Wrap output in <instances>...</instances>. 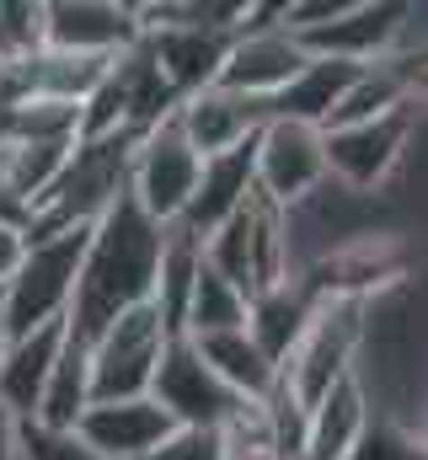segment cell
Masks as SVG:
<instances>
[{
	"instance_id": "6da1fadb",
	"label": "cell",
	"mask_w": 428,
	"mask_h": 460,
	"mask_svg": "<svg viewBox=\"0 0 428 460\" xmlns=\"http://www.w3.org/2000/svg\"><path fill=\"white\" fill-rule=\"evenodd\" d=\"M161 235H166V226H156L129 193L112 199V209L86 235L76 300H70V316H65L70 338L92 343L112 316H123L134 305H150L156 262H161Z\"/></svg>"
},
{
	"instance_id": "7a4b0ae2",
	"label": "cell",
	"mask_w": 428,
	"mask_h": 460,
	"mask_svg": "<svg viewBox=\"0 0 428 460\" xmlns=\"http://www.w3.org/2000/svg\"><path fill=\"white\" fill-rule=\"evenodd\" d=\"M86 235H92V226L59 230V235H32L22 246V262L0 284V327H5V343L70 316L76 279H81V257H86Z\"/></svg>"
},
{
	"instance_id": "3957f363",
	"label": "cell",
	"mask_w": 428,
	"mask_h": 460,
	"mask_svg": "<svg viewBox=\"0 0 428 460\" xmlns=\"http://www.w3.org/2000/svg\"><path fill=\"white\" fill-rule=\"evenodd\" d=\"M359 338H364V300L348 295H321L300 343L290 348V358L279 364V385L311 407L321 391H332L343 375L359 369Z\"/></svg>"
},
{
	"instance_id": "277c9868",
	"label": "cell",
	"mask_w": 428,
	"mask_h": 460,
	"mask_svg": "<svg viewBox=\"0 0 428 460\" xmlns=\"http://www.w3.org/2000/svg\"><path fill=\"white\" fill-rule=\"evenodd\" d=\"M311 54L279 27V5H246L230 49H225V65L214 75L219 92H236L246 102H273L306 65Z\"/></svg>"
},
{
	"instance_id": "5b68a950",
	"label": "cell",
	"mask_w": 428,
	"mask_h": 460,
	"mask_svg": "<svg viewBox=\"0 0 428 460\" xmlns=\"http://www.w3.org/2000/svg\"><path fill=\"white\" fill-rule=\"evenodd\" d=\"M172 343V332L161 327L156 305H134L123 316H112L103 332L86 343L92 364V402H123V396H150L156 364Z\"/></svg>"
},
{
	"instance_id": "8992f818",
	"label": "cell",
	"mask_w": 428,
	"mask_h": 460,
	"mask_svg": "<svg viewBox=\"0 0 428 460\" xmlns=\"http://www.w3.org/2000/svg\"><path fill=\"white\" fill-rule=\"evenodd\" d=\"M418 128V102L391 108L364 123H343V128H321V155H326V182H337L343 193H375L397 161L407 155V139Z\"/></svg>"
},
{
	"instance_id": "52a82bcc",
	"label": "cell",
	"mask_w": 428,
	"mask_h": 460,
	"mask_svg": "<svg viewBox=\"0 0 428 460\" xmlns=\"http://www.w3.org/2000/svg\"><path fill=\"white\" fill-rule=\"evenodd\" d=\"M252 188L273 209H300L311 193L326 188V155H321V128L268 118L252 134Z\"/></svg>"
},
{
	"instance_id": "ba28073f",
	"label": "cell",
	"mask_w": 428,
	"mask_h": 460,
	"mask_svg": "<svg viewBox=\"0 0 428 460\" xmlns=\"http://www.w3.org/2000/svg\"><path fill=\"white\" fill-rule=\"evenodd\" d=\"M199 150L183 139L177 118H161L150 134H139L134 155H129V182L123 193L156 220V226H177L188 199H193V182H199Z\"/></svg>"
},
{
	"instance_id": "9c48e42d",
	"label": "cell",
	"mask_w": 428,
	"mask_h": 460,
	"mask_svg": "<svg viewBox=\"0 0 428 460\" xmlns=\"http://www.w3.org/2000/svg\"><path fill=\"white\" fill-rule=\"evenodd\" d=\"M150 402L177 429H204V434H219L241 412V396L199 358V348L188 343V338L166 343L161 364H156V380H150Z\"/></svg>"
},
{
	"instance_id": "30bf717a",
	"label": "cell",
	"mask_w": 428,
	"mask_h": 460,
	"mask_svg": "<svg viewBox=\"0 0 428 460\" xmlns=\"http://www.w3.org/2000/svg\"><path fill=\"white\" fill-rule=\"evenodd\" d=\"M139 43L134 5L118 0H43V49L81 54V59H118Z\"/></svg>"
},
{
	"instance_id": "8fae6325",
	"label": "cell",
	"mask_w": 428,
	"mask_h": 460,
	"mask_svg": "<svg viewBox=\"0 0 428 460\" xmlns=\"http://www.w3.org/2000/svg\"><path fill=\"white\" fill-rule=\"evenodd\" d=\"M172 429L177 423L150 396H123V402H92L70 434L97 460H145Z\"/></svg>"
},
{
	"instance_id": "7c38bea8",
	"label": "cell",
	"mask_w": 428,
	"mask_h": 460,
	"mask_svg": "<svg viewBox=\"0 0 428 460\" xmlns=\"http://www.w3.org/2000/svg\"><path fill=\"white\" fill-rule=\"evenodd\" d=\"M172 118H177L183 139L199 150V161H210V155H225V150L246 145V139L268 123V102H246V97H236V92L204 86V92L183 97Z\"/></svg>"
},
{
	"instance_id": "4fadbf2b",
	"label": "cell",
	"mask_w": 428,
	"mask_h": 460,
	"mask_svg": "<svg viewBox=\"0 0 428 460\" xmlns=\"http://www.w3.org/2000/svg\"><path fill=\"white\" fill-rule=\"evenodd\" d=\"M370 418H375L370 391H364L353 375H343L332 391H321L317 402L306 407V429H300L295 460H348L359 450Z\"/></svg>"
},
{
	"instance_id": "5bb4252c",
	"label": "cell",
	"mask_w": 428,
	"mask_h": 460,
	"mask_svg": "<svg viewBox=\"0 0 428 460\" xmlns=\"http://www.w3.org/2000/svg\"><path fill=\"white\" fill-rule=\"evenodd\" d=\"M252 193H257V188H252V139H246V145L225 150V155H210V161L199 166L193 199H188V209H183L177 226L204 241V235H214Z\"/></svg>"
},
{
	"instance_id": "9a60e30c",
	"label": "cell",
	"mask_w": 428,
	"mask_h": 460,
	"mask_svg": "<svg viewBox=\"0 0 428 460\" xmlns=\"http://www.w3.org/2000/svg\"><path fill=\"white\" fill-rule=\"evenodd\" d=\"M59 343H65V322L38 327L27 338H11V343L0 348V407L16 423H32L38 418V402H43L49 369L59 358Z\"/></svg>"
},
{
	"instance_id": "2e32d148",
	"label": "cell",
	"mask_w": 428,
	"mask_h": 460,
	"mask_svg": "<svg viewBox=\"0 0 428 460\" xmlns=\"http://www.w3.org/2000/svg\"><path fill=\"white\" fill-rule=\"evenodd\" d=\"M311 311H317V289L295 273L290 284H273V289H263V295L246 300V338L263 348V358L279 369L290 358V348L300 343Z\"/></svg>"
},
{
	"instance_id": "e0dca14e",
	"label": "cell",
	"mask_w": 428,
	"mask_h": 460,
	"mask_svg": "<svg viewBox=\"0 0 428 460\" xmlns=\"http://www.w3.org/2000/svg\"><path fill=\"white\" fill-rule=\"evenodd\" d=\"M353 75H359V65L311 54V59L300 65V75L268 102V118H290V123H311V128H321V123L332 118V108L343 102V92H348Z\"/></svg>"
},
{
	"instance_id": "ac0fdd59",
	"label": "cell",
	"mask_w": 428,
	"mask_h": 460,
	"mask_svg": "<svg viewBox=\"0 0 428 460\" xmlns=\"http://www.w3.org/2000/svg\"><path fill=\"white\" fill-rule=\"evenodd\" d=\"M188 343L199 348V358L210 364L241 402H268V396H273L279 369L263 358V348L246 338V327H241V332H214V338H188Z\"/></svg>"
},
{
	"instance_id": "d6986e66",
	"label": "cell",
	"mask_w": 428,
	"mask_h": 460,
	"mask_svg": "<svg viewBox=\"0 0 428 460\" xmlns=\"http://www.w3.org/2000/svg\"><path fill=\"white\" fill-rule=\"evenodd\" d=\"M199 262H204V241L188 235L183 226H166L161 235V262H156V289H150V305L161 316V327L177 338L183 332V311H188V295H193V279H199Z\"/></svg>"
},
{
	"instance_id": "ffe728a7",
	"label": "cell",
	"mask_w": 428,
	"mask_h": 460,
	"mask_svg": "<svg viewBox=\"0 0 428 460\" xmlns=\"http://www.w3.org/2000/svg\"><path fill=\"white\" fill-rule=\"evenodd\" d=\"M92 407V364H86V343L65 332L59 358L49 369V385H43V402H38V429H54V434H70L76 418Z\"/></svg>"
},
{
	"instance_id": "44dd1931",
	"label": "cell",
	"mask_w": 428,
	"mask_h": 460,
	"mask_svg": "<svg viewBox=\"0 0 428 460\" xmlns=\"http://www.w3.org/2000/svg\"><path fill=\"white\" fill-rule=\"evenodd\" d=\"M241 327H246V295L230 279H219L210 262H199V279H193L177 338H214V332H241Z\"/></svg>"
},
{
	"instance_id": "7402d4cb",
	"label": "cell",
	"mask_w": 428,
	"mask_h": 460,
	"mask_svg": "<svg viewBox=\"0 0 428 460\" xmlns=\"http://www.w3.org/2000/svg\"><path fill=\"white\" fill-rule=\"evenodd\" d=\"M43 49V0H0V65Z\"/></svg>"
},
{
	"instance_id": "603a6c76",
	"label": "cell",
	"mask_w": 428,
	"mask_h": 460,
	"mask_svg": "<svg viewBox=\"0 0 428 460\" xmlns=\"http://www.w3.org/2000/svg\"><path fill=\"white\" fill-rule=\"evenodd\" d=\"M22 460H97L76 434H54L38 423H22Z\"/></svg>"
},
{
	"instance_id": "cb8c5ba5",
	"label": "cell",
	"mask_w": 428,
	"mask_h": 460,
	"mask_svg": "<svg viewBox=\"0 0 428 460\" xmlns=\"http://www.w3.org/2000/svg\"><path fill=\"white\" fill-rule=\"evenodd\" d=\"M145 460H219V434H204V429H172Z\"/></svg>"
},
{
	"instance_id": "d4e9b609",
	"label": "cell",
	"mask_w": 428,
	"mask_h": 460,
	"mask_svg": "<svg viewBox=\"0 0 428 460\" xmlns=\"http://www.w3.org/2000/svg\"><path fill=\"white\" fill-rule=\"evenodd\" d=\"M22 246H27V235L0 220V284H5V279H11V268L22 262Z\"/></svg>"
},
{
	"instance_id": "484cf974",
	"label": "cell",
	"mask_w": 428,
	"mask_h": 460,
	"mask_svg": "<svg viewBox=\"0 0 428 460\" xmlns=\"http://www.w3.org/2000/svg\"><path fill=\"white\" fill-rule=\"evenodd\" d=\"M0 460H22V423L0 407Z\"/></svg>"
},
{
	"instance_id": "4316f807",
	"label": "cell",
	"mask_w": 428,
	"mask_h": 460,
	"mask_svg": "<svg viewBox=\"0 0 428 460\" xmlns=\"http://www.w3.org/2000/svg\"><path fill=\"white\" fill-rule=\"evenodd\" d=\"M0 348H5V327H0Z\"/></svg>"
}]
</instances>
